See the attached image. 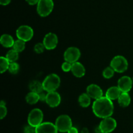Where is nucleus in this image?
Instances as JSON below:
<instances>
[{
	"mask_svg": "<svg viewBox=\"0 0 133 133\" xmlns=\"http://www.w3.org/2000/svg\"><path fill=\"white\" fill-rule=\"evenodd\" d=\"M92 110L95 115L100 118L110 117L114 112V105L112 100L105 97L96 99L92 105Z\"/></svg>",
	"mask_w": 133,
	"mask_h": 133,
	"instance_id": "obj_1",
	"label": "nucleus"
},
{
	"mask_svg": "<svg viewBox=\"0 0 133 133\" xmlns=\"http://www.w3.org/2000/svg\"><path fill=\"white\" fill-rule=\"evenodd\" d=\"M60 84H61L60 77L54 74L48 75L42 82L44 90L48 92L55 91L59 87Z\"/></svg>",
	"mask_w": 133,
	"mask_h": 133,
	"instance_id": "obj_2",
	"label": "nucleus"
},
{
	"mask_svg": "<svg viewBox=\"0 0 133 133\" xmlns=\"http://www.w3.org/2000/svg\"><path fill=\"white\" fill-rule=\"evenodd\" d=\"M55 125L59 132H68L72 127V122L69 116L61 115L57 118Z\"/></svg>",
	"mask_w": 133,
	"mask_h": 133,
	"instance_id": "obj_3",
	"label": "nucleus"
},
{
	"mask_svg": "<svg viewBox=\"0 0 133 133\" xmlns=\"http://www.w3.org/2000/svg\"><path fill=\"white\" fill-rule=\"evenodd\" d=\"M53 7V0H39L37 4V12L40 16H48L52 12Z\"/></svg>",
	"mask_w": 133,
	"mask_h": 133,
	"instance_id": "obj_4",
	"label": "nucleus"
},
{
	"mask_svg": "<svg viewBox=\"0 0 133 133\" xmlns=\"http://www.w3.org/2000/svg\"><path fill=\"white\" fill-rule=\"evenodd\" d=\"M110 66L118 73H123L127 70L128 62L124 57L121 55L116 56L110 62Z\"/></svg>",
	"mask_w": 133,
	"mask_h": 133,
	"instance_id": "obj_5",
	"label": "nucleus"
},
{
	"mask_svg": "<svg viewBox=\"0 0 133 133\" xmlns=\"http://www.w3.org/2000/svg\"><path fill=\"white\" fill-rule=\"evenodd\" d=\"M43 112L40 109H35L30 112L28 116V123L33 127H38L43 121Z\"/></svg>",
	"mask_w": 133,
	"mask_h": 133,
	"instance_id": "obj_6",
	"label": "nucleus"
},
{
	"mask_svg": "<svg viewBox=\"0 0 133 133\" xmlns=\"http://www.w3.org/2000/svg\"><path fill=\"white\" fill-rule=\"evenodd\" d=\"M34 35L33 30L28 25H22L16 30V35L18 39L28 42L32 38Z\"/></svg>",
	"mask_w": 133,
	"mask_h": 133,
	"instance_id": "obj_7",
	"label": "nucleus"
},
{
	"mask_svg": "<svg viewBox=\"0 0 133 133\" xmlns=\"http://www.w3.org/2000/svg\"><path fill=\"white\" fill-rule=\"evenodd\" d=\"M81 57L80 50L75 47H70L64 52V58L65 61L73 64L77 62Z\"/></svg>",
	"mask_w": 133,
	"mask_h": 133,
	"instance_id": "obj_8",
	"label": "nucleus"
},
{
	"mask_svg": "<svg viewBox=\"0 0 133 133\" xmlns=\"http://www.w3.org/2000/svg\"><path fill=\"white\" fill-rule=\"evenodd\" d=\"M116 121L111 117H108L103 119L99 127L102 132H112L116 128Z\"/></svg>",
	"mask_w": 133,
	"mask_h": 133,
	"instance_id": "obj_9",
	"label": "nucleus"
},
{
	"mask_svg": "<svg viewBox=\"0 0 133 133\" xmlns=\"http://www.w3.org/2000/svg\"><path fill=\"white\" fill-rule=\"evenodd\" d=\"M43 44L45 45V48L48 50H51L57 47L58 44V38L54 33L49 32L47 34L43 40Z\"/></svg>",
	"mask_w": 133,
	"mask_h": 133,
	"instance_id": "obj_10",
	"label": "nucleus"
},
{
	"mask_svg": "<svg viewBox=\"0 0 133 133\" xmlns=\"http://www.w3.org/2000/svg\"><path fill=\"white\" fill-rule=\"evenodd\" d=\"M61 96H60L59 94L57 93L55 91L48 92L47 94L45 102L50 107H57L61 103Z\"/></svg>",
	"mask_w": 133,
	"mask_h": 133,
	"instance_id": "obj_11",
	"label": "nucleus"
},
{
	"mask_svg": "<svg viewBox=\"0 0 133 133\" xmlns=\"http://www.w3.org/2000/svg\"><path fill=\"white\" fill-rule=\"evenodd\" d=\"M55 125L51 122L42 123L36 127V133H58Z\"/></svg>",
	"mask_w": 133,
	"mask_h": 133,
	"instance_id": "obj_12",
	"label": "nucleus"
},
{
	"mask_svg": "<svg viewBox=\"0 0 133 133\" xmlns=\"http://www.w3.org/2000/svg\"><path fill=\"white\" fill-rule=\"evenodd\" d=\"M132 79L128 76H123L118 80V87L122 92H129L132 88Z\"/></svg>",
	"mask_w": 133,
	"mask_h": 133,
	"instance_id": "obj_13",
	"label": "nucleus"
},
{
	"mask_svg": "<svg viewBox=\"0 0 133 133\" xmlns=\"http://www.w3.org/2000/svg\"><path fill=\"white\" fill-rule=\"evenodd\" d=\"M87 93L94 99H98L103 97V90L97 84H90L87 88Z\"/></svg>",
	"mask_w": 133,
	"mask_h": 133,
	"instance_id": "obj_14",
	"label": "nucleus"
},
{
	"mask_svg": "<svg viewBox=\"0 0 133 133\" xmlns=\"http://www.w3.org/2000/svg\"><path fill=\"white\" fill-rule=\"evenodd\" d=\"M71 71L76 77H82L85 75V68L80 62H74L71 66Z\"/></svg>",
	"mask_w": 133,
	"mask_h": 133,
	"instance_id": "obj_15",
	"label": "nucleus"
},
{
	"mask_svg": "<svg viewBox=\"0 0 133 133\" xmlns=\"http://www.w3.org/2000/svg\"><path fill=\"white\" fill-rule=\"evenodd\" d=\"M122 92L118 87H112L107 90L106 92V97L110 100L117 99L119 98Z\"/></svg>",
	"mask_w": 133,
	"mask_h": 133,
	"instance_id": "obj_16",
	"label": "nucleus"
},
{
	"mask_svg": "<svg viewBox=\"0 0 133 133\" xmlns=\"http://www.w3.org/2000/svg\"><path fill=\"white\" fill-rule=\"evenodd\" d=\"M118 99V103L122 107H127L131 103V97L128 92H122Z\"/></svg>",
	"mask_w": 133,
	"mask_h": 133,
	"instance_id": "obj_17",
	"label": "nucleus"
},
{
	"mask_svg": "<svg viewBox=\"0 0 133 133\" xmlns=\"http://www.w3.org/2000/svg\"><path fill=\"white\" fill-rule=\"evenodd\" d=\"M14 40L13 38L9 35H3L1 36V39H0V42L1 45L5 48H10L12 47L14 45Z\"/></svg>",
	"mask_w": 133,
	"mask_h": 133,
	"instance_id": "obj_18",
	"label": "nucleus"
},
{
	"mask_svg": "<svg viewBox=\"0 0 133 133\" xmlns=\"http://www.w3.org/2000/svg\"><path fill=\"white\" fill-rule=\"evenodd\" d=\"M29 89L31 92H35V93L40 94V92L44 90L43 88V84L40 82L38 81H32L29 84Z\"/></svg>",
	"mask_w": 133,
	"mask_h": 133,
	"instance_id": "obj_19",
	"label": "nucleus"
},
{
	"mask_svg": "<svg viewBox=\"0 0 133 133\" xmlns=\"http://www.w3.org/2000/svg\"><path fill=\"white\" fill-rule=\"evenodd\" d=\"M90 98L91 97L88 96V94H82L79 97V105L83 108L88 107L90 104Z\"/></svg>",
	"mask_w": 133,
	"mask_h": 133,
	"instance_id": "obj_20",
	"label": "nucleus"
},
{
	"mask_svg": "<svg viewBox=\"0 0 133 133\" xmlns=\"http://www.w3.org/2000/svg\"><path fill=\"white\" fill-rule=\"evenodd\" d=\"M25 99L27 103L30 104V105H35L38 101H40L39 94L35 93V92H31L26 96Z\"/></svg>",
	"mask_w": 133,
	"mask_h": 133,
	"instance_id": "obj_21",
	"label": "nucleus"
},
{
	"mask_svg": "<svg viewBox=\"0 0 133 133\" xmlns=\"http://www.w3.org/2000/svg\"><path fill=\"white\" fill-rule=\"evenodd\" d=\"M13 49L16 51L17 52L19 53L24 50L25 48V42L23 40L18 39V40H16L13 45Z\"/></svg>",
	"mask_w": 133,
	"mask_h": 133,
	"instance_id": "obj_22",
	"label": "nucleus"
},
{
	"mask_svg": "<svg viewBox=\"0 0 133 133\" xmlns=\"http://www.w3.org/2000/svg\"><path fill=\"white\" fill-rule=\"evenodd\" d=\"M10 63V62L8 61L6 57H1V58H0V71H1V74L9 70Z\"/></svg>",
	"mask_w": 133,
	"mask_h": 133,
	"instance_id": "obj_23",
	"label": "nucleus"
},
{
	"mask_svg": "<svg viewBox=\"0 0 133 133\" xmlns=\"http://www.w3.org/2000/svg\"><path fill=\"white\" fill-rule=\"evenodd\" d=\"M6 58L10 63L16 62L18 58V52H17L14 49H11L6 53Z\"/></svg>",
	"mask_w": 133,
	"mask_h": 133,
	"instance_id": "obj_24",
	"label": "nucleus"
},
{
	"mask_svg": "<svg viewBox=\"0 0 133 133\" xmlns=\"http://www.w3.org/2000/svg\"><path fill=\"white\" fill-rule=\"evenodd\" d=\"M114 71H114V70L111 66L110 67H107L103 71V76L105 79H110V78H112L114 76Z\"/></svg>",
	"mask_w": 133,
	"mask_h": 133,
	"instance_id": "obj_25",
	"label": "nucleus"
},
{
	"mask_svg": "<svg viewBox=\"0 0 133 133\" xmlns=\"http://www.w3.org/2000/svg\"><path fill=\"white\" fill-rule=\"evenodd\" d=\"M19 66L18 63H16V62H11L10 63L9 67V71L10 74H16L19 71Z\"/></svg>",
	"mask_w": 133,
	"mask_h": 133,
	"instance_id": "obj_26",
	"label": "nucleus"
},
{
	"mask_svg": "<svg viewBox=\"0 0 133 133\" xmlns=\"http://www.w3.org/2000/svg\"><path fill=\"white\" fill-rule=\"evenodd\" d=\"M45 49V45L43 43H38L35 45L34 49L35 51L37 53H42L44 51V49Z\"/></svg>",
	"mask_w": 133,
	"mask_h": 133,
	"instance_id": "obj_27",
	"label": "nucleus"
},
{
	"mask_svg": "<svg viewBox=\"0 0 133 133\" xmlns=\"http://www.w3.org/2000/svg\"><path fill=\"white\" fill-rule=\"evenodd\" d=\"M23 133H36V127L29 124L27 125L23 128Z\"/></svg>",
	"mask_w": 133,
	"mask_h": 133,
	"instance_id": "obj_28",
	"label": "nucleus"
},
{
	"mask_svg": "<svg viewBox=\"0 0 133 133\" xmlns=\"http://www.w3.org/2000/svg\"><path fill=\"white\" fill-rule=\"evenodd\" d=\"M71 66H72V64L66 61V62H64L62 64V70L64 72H68V71H71Z\"/></svg>",
	"mask_w": 133,
	"mask_h": 133,
	"instance_id": "obj_29",
	"label": "nucleus"
},
{
	"mask_svg": "<svg viewBox=\"0 0 133 133\" xmlns=\"http://www.w3.org/2000/svg\"><path fill=\"white\" fill-rule=\"evenodd\" d=\"M7 114V109L5 105H0V118L3 119Z\"/></svg>",
	"mask_w": 133,
	"mask_h": 133,
	"instance_id": "obj_30",
	"label": "nucleus"
},
{
	"mask_svg": "<svg viewBox=\"0 0 133 133\" xmlns=\"http://www.w3.org/2000/svg\"><path fill=\"white\" fill-rule=\"evenodd\" d=\"M39 94V97H40V101H45V99H46V96L47 94L44 92H40Z\"/></svg>",
	"mask_w": 133,
	"mask_h": 133,
	"instance_id": "obj_31",
	"label": "nucleus"
},
{
	"mask_svg": "<svg viewBox=\"0 0 133 133\" xmlns=\"http://www.w3.org/2000/svg\"><path fill=\"white\" fill-rule=\"evenodd\" d=\"M29 5H35L36 4H38L39 0H25Z\"/></svg>",
	"mask_w": 133,
	"mask_h": 133,
	"instance_id": "obj_32",
	"label": "nucleus"
},
{
	"mask_svg": "<svg viewBox=\"0 0 133 133\" xmlns=\"http://www.w3.org/2000/svg\"><path fill=\"white\" fill-rule=\"evenodd\" d=\"M68 133H79V132H78V129L76 127H71L70 129V130L68 131Z\"/></svg>",
	"mask_w": 133,
	"mask_h": 133,
	"instance_id": "obj_33",
	"label": "nucleus"
},
{
	"mask_svg": "<svg viewBox=\"0 0 133 133\" xmlns=\"http://www.w3.org/2000/svg\"><path fill=\"white\" fill-rule=\"evenodd\" d=\"M11 0H0V4L1 5H7L10 3Z\"/></svg>",
	"mask_w": 133,
	"mask_h": 133,
	"instance_id": "obj_34",
	"label": "nucleus"
},
{
	"mask_svg": "<svg viewBox=\"0 0 133 133\" xmlns=\"http://www.w3.org/2000/svg\"><path fill=\"white\" fill-rule=\"evenodd\" d=\"M81 133H89V131H88V129L86 127L83 128V129L81 130Z\"/></svg>",
	"mask_w": 133,
	"mask_h": 133,
	"instance_id": "obj_35",
	"label": "nucleus"
},
{
	"mask_svg": "<svg viewBox=\"0 0 133 133\" xmlns=\"http://www.w3.org/2000/svg\"><path fill=\"white\" fill-rule=\"evenodd\" d=\"M101 133H111V132H101Z\"/></svg>",
	"mask_w": 133,
	"mask_h": 133,
	"instance_id": "obj_36",
	"label": "nucleus"
},
{
	"mask_svg": "<svg viewBox=\"0 0 133 133\" xmlns=\"http://www.w3.org/2000/svg\"><path fill=\"white\" fill-rule=\"evenodd\" d=\"M132 83H133V79H132Z\"/></svg>",
	"mask_w": 133,
	"mask_h": 133,
	"instance_id": "obj_37",
	"label": "nucleus"
}]
</instances>
